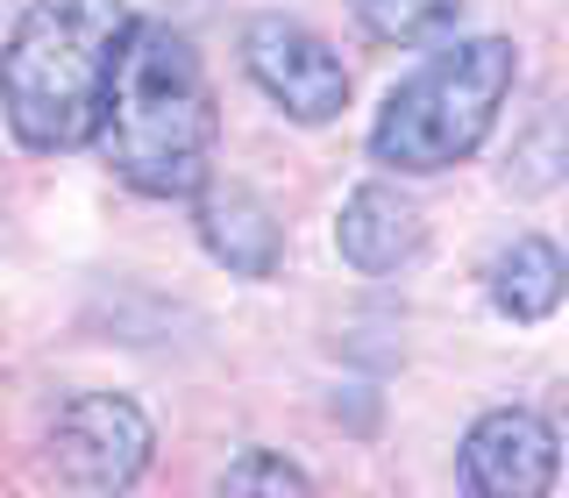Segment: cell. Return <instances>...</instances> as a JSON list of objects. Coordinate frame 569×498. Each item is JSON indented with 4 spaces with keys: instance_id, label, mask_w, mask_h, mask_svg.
Returning <instances> with one entry per match:
<instances>
[{
    "instance_id": "cell-1",
    "label": "cell",
    "mask_w": 569,
    "mask_h": 498,
    "mask_svg": "<svg viewBox=\"0 0 569 498\" xmlns=\"http://www.w3.org/2000/svg\"><path fill=\"white\" fill-rule=\"evenodd\" d=\"M129 0H29L0 50V100L22 150H86L107 136L114 86L136 43Z\"/></svg>"
},
{
    "instance_id": "cell-2",
    "label": "cell",
    "mask_w": 569,
    "mask_h": 498,
    "mask_svg": "<svg viewBox=\"0 0 569 498\" xmlns=\"http://www.w3.org/2000/svg\"><path fill=\"white\" fill-rule=\"evenodd\" d=\"M213 136H221V107L192 36L142 22L100 136L107 171L150 200H200V186L213 178Z\"/></svg>"
},
{
    "instance_id": "cell-3",
    "label": "cell",
    "mask_w": 569,
    "mask_h": 498,
    "mask_svg": "<svg viewBox=\"0 0 569 498\" xmlns=\"http://www.w3.org/2000/svg\"><path fill=\"white\" fill-rule=\"evenodd\" d=\"M512 71H520L512 36H470V43L427 58L413 79L391 86L378 129H370V157L399 178H435L462 165L491 136L498 107L512 93Z\"/></svg>"
},
{
    "instance_id": "cell-4",
    "label": "cell",
    "mask_w": 569,
    "mask_h": 498,
    "mask_svg": "<svg viewBox=\"0 0 569 498\" xmlns=\"http://www.w3.org/2000/svg\"><path fill=\"white\" fill-rule=\"evenodd\" d=\"M150 449H157V427L136 399L121 391H86V399L58 406L43 435V456H50V477L86 498H121L150 470Z\"/></svg>"
},
{
    "instance_id": "cell-5",
    "label": "cell",
    "mask_w": 569,
    "mask_h": 498,
    "mask_svg": "<svg viewBox=\"0 0 569 498\" xmlns=\"http://www.w3.org/2000/svg\"><path fill=\"white\" fill-rule=\"evenodd\" d=\"M242 64H249V79L263 86V100L284 107L292 121H307V129H320V121H335L349 107L342 58H335L313 29L284 22V14H257V22L242 29Z\"/></svg>"
},
{
    "instance_id": "cell-6",
    "label": "cell",
    "mask_w": 569,
    "mask_h": 498,
    "mask_svg": "<svg viewBox=\"0 0 569 498\" xmlns=\"http://www.w3.org/2000/svg\"><path fill=\"white\" fill-rule=\"evenodd\" d=\"M556 470H562V441L527 406L485 414L456 449V477L470 498H548L556 491Z\"/></svg>"
},
{
    "instance_id": "cell-7",
    "label": "cell",
    "mask_w": 569,
    "mask_h": 498,
    "mask_svg": "<svg viewBox=\"0 0 569 498\" xmlns=\"http://www.w3.org/2000/svg\"><path fill=\"white\" fill-rule=\"evenodd\" d=\"M192 228H200L207 257L221 263V271H236V278H271L278 257H284L278 213L249 186H236V178H207L200 200H192Z\"/></svg>"
},
{
    "instance_id": "cell-8",
    "label": "cell",
    "mask_w": 569,
    "mask_h": 498,
    "mask_svg": "<svg viewBox=\"0 0 569 498\" xmlns=\"http://www.w3.org/2000/svg\"><path fill=\"white\" fill-rule=\"evenodd\" d=\"M420 242H427L420 207L406 200L399 186H378V178L356 186L342 200V213H335V249H342V263L363 271V278H385V271H399V263H413Z\"/></svg>"
},
{
    "instance_id": "cell-9",
    "label": "cell",
    "mask_w": 569,
    "mask_h": 498,
    "mask_svg": "<svg viewBox=\"0 0 569 498\" xmlns=\"http://www.w3.org/2000/svg\"><path fill=\"white\" fill-rule=\"evenodd\" d=\"M569 299V257L548 236H512L491 263V307L506 320H548Z\"/></svg>"
},
{
    "instance_id": "cell-10",
    "label": "cell",
    "mask_w": 569,
    "mask_h": 498,
    "mask_svg": "<svg viewBox=\"0 0 569 498\" xmlns=\"http://www.w3.org/2000/svg\"><path fill=\"white\" fill-rule=\"evenodd\" d=\"M349 8L378 43H449L462 22V0H349Z\"/></svg>"
},
{
    "instance_id": "cell-11",
    "label": "cell",
    "mask_w": 569,
    "mask_h": 498,
    "mask_svg": "<svg viewBox=\"0 0 569 498\" xmlns=\"http://www.w3.org/2000/svg\"><path fill=\"white\" fill-rule=\"evenodd\" d=\"M221 498H313L307 470L278 449H242L221 477Z\"/></svg>"
}]
</instances>
